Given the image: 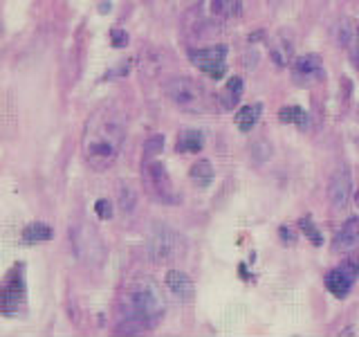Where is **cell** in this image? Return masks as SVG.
<instances>
[{
	"instance_id": "8992f818",
	"label": "cell",
	"mask_w": 359,
	"mask_h": 337,
	"mask_svg": "<svg viewBox=\"0 0 359 337\" xmlns=\"http://www.w3.org/2000/svg\"><path fill=\"white\" fill-rule=\"evenodd\" d=\"M142 180L146 191L155 198L160 200L162 205H177L180 202V194L173 187V180L168 176L166 166L160 162H146L142 166Z\"/></svg>"
},
{
	"instance_id": "ba28073f",
	"label": "cell",
	"mask_w": 359,
	"mask_h": 337,
	"mask_svg": "<svg viewBox=\"0 0 359 337\" xmlns=\"http://www.w3.org/2000/svg\"><path fill=\"white\" fill-rule=\"evenodd\" d=\"M224 56H227V48L224 45H211V48H198V50H189V59L198 70L209 74L211 79H222L227 72V63H224Z\"/></svg>"
},
{
	"instance_id": "cb8c5ba5",
	"label": "cell",
	"mask_w": 359,
	"mask_h": 337,
	"mask_svg": "<svg viewBox=\"0 0 359 337\" xmlns=\"http://www.w3.org/2000/svg\"><path fill=\"white\" fill-rule=\"evenodd\" d=\"M162 149H164V138L162 135H153V138H149L144 142V157L146 160H151V157H155Z\"/></svg>"
},
{
	"instance_id": "d4e9b609",
	"label": "cell",
	"mask_w": 359,
	"mask_h": 337,
	"mask_svg": "<svg viewBox=\"0 0 359 337\" xmlns=\"http://www.w3.org/2000/svg\"><path fill=\"white\" fill-rule=\"evenodd\" d=\"M348 56H351V63L355 70H359V22H355V32L348 43Z\"/></svg>"
},
{
	"instance_id": "6da1fadb",
	"label": "cell",
	"mask_w": 359,
	"mask_h": 337,
	"mask_svg": "<svg viewBox=\"0 0 359 337\" xmlns=\"http://www.w3.org/2000/svg\"><path fill=\"white\" fill-rule=\"evenodd\" d=\"M126 115L117 104L99 106L88 117L81 135V153L86 164L95 171H106L108 166H112L126 140Z\"/></svg>"
},
{
	"instance_id": "4316f807",
	"label": "cell",
	"mask_w": 359,
	"mask_h": 337,
	"mask_svg": "<svg viewBox=\"0 0 359 337\" xmlns=\"http://www.w3.org/2000/svg\"><path fill=\"white\" fill-rule=\"evenodd\" d=\"M95 211H97V216H99V218H110V216H112V205H110L108 200L101 198V200H97Z\"/></svg>"
},
{
	"instance_id": "7c38bea8",
	"label": "cell",
	"mask_w": 359,
	"mask_h": 337,
	"mask_svg": "<svg viewBox=\"0 0 359 337\" xmlns=\"http://www.w3.org/2000/svg\"><path fill=\"white\" fill-rule=\"evenodd\" d=\"M355 250H359V216L348 218L332 241V252L337 254H351Z\"/></svg>"
},
{
	"instance_id": "7a4b0ae2",
	"label": "cell",
	"mask_w": 359,
	"mask_h": 337,
	"mask_svg": "<svg viewBox=\"0 0 359 337\" xmlns=\"http://www.w3.org/2000/svg\"><path fill=\"white\" fill-rule=\"evenodd\" d=\"M166 312L164 292L155 279L135 277L121 295V322L117 333L140 335L155 329Z\"/></svg>"
},
{
	"instance_id": "277c9868",
	"label": "cell",
	"mask_w": 359,
	"mask_h": 337,
	"mask_svg": "<svg viewBox=\"0 0 359 337\" xmlns=\"http://www.w3.org/2000/svg\"><path fill=\"white\" fill-rule=\"evenodd\" d=\"M70 243L74 256L88 267H101L108 258V247L97 232L95 225L90 223H79L70 232Z\"/></svg>"
},
{
	"instance_id": "5bb4252c",
	"label": "cell",
	"mask_w": 359,
	"mask_h": 337,
	"mask_svg": "<svg viewBox=\"0 0 359 337\" xmlns=\"http://www.w3.org/2000/svg\"><path fill=\"white\" fill-rule=\"evenodd\" d=\"M166 288L180 301H191L194 299V292H196V286H194V281H191V277L180 272V270H168L166 272Z\"/></svg>"
},
{
	"instance_id": "52a82bcc",
	"label": "cell",
	"mask_w": 359,
	"mask_h": 337,
	"mask_svg": "<svg viewBox=\"0 0 359 337\" xmlns=\"http://www.w3.org/2000/svg\"><path fill=\"white\" fill-rule=\"evenodd\" d=\"M290 74H292L294 86H299V88H314L325 81V67H323L321 56H317V54L297 56L290 65Z\"/></svg>"
},
{
	"instance_id": "5b68a950",
	"label": "cell",
	"mask_w": 359,
	"mask_h": 337,
	"mask_svg": "<svg viewBox=\"0 0 359 337\" xmlns=\"http://www.w3.org/2000/svg\"><path fill=\"white\" fill-rule=\"evenodd\" d=\"M164 95L173 106L189 112H205L209 108V95L205 86L191 77H173L164 84Z\"/></svg>"
},
{
	"instance_id": "ac0fdd59",
	"label": "cell",
	"mask_w": 359,
	"mask_h": 337,
	"mask_svg": "<svg viewBox=\"0 0 359 337\" xmlns=\"http://www.w3.org/2000/svg\"><path fill=\"white\" fill-rule=\"evenodd\" d=\"M52 227L45 223H29L25 230H22V243L34 245V243H45L52 239Z\"/></svg>"
},
{
	"instance_id": "4fadbf2b",
	"label": "cell",
	"mask_w": 359,
	"mask_h": 337,
	"mask_svg": "<svg viewBox=\"0 0 359 337\" xmlns=\"http://www.w3.org/2000/svg\"><path fill=\"white\" fill-rule=\"evenodd\" d=\"M267 52L269 59L276 67H287L294 61V43H292L285 34H276L267 41Z\"/></svg>"
},
{
	"instance_id": "30bf717a",
	"label": "cell",
	"mask_w": 359,
	"mask_h": 337,
	"mask_svg": "<svg viewBox=\"0 0 359 337\" xmlns=\"http://www.w3.org/2000/svg\"><path fill=\"white\" fill-rule=\"evenodd\" d=\"M357 277H359V261L357 258H348L339 267H334L325 275V288H328V292L337 299H344L348 297V292H351Z\"/></svg>"
},
{
	"instance_id": "ffe728a7",
	"label": "cell",
	"mask_w": 359,
	"mask_h": 337,
	"mask_svg": "<svg viewBox=\"0 0 359 337\" xmlns=\"http://www.w3.org/2000/svg\"><path fill=\"white\" fill-rule=\"evenodd\" d=\"M189 176L198 187H209L211 180H213V166H211L209 160H198L194 166H191Z\"/></svg>"
},
{
	"instance_id": "484cf974",
	"label": "cell",
	"mask_w": 359,
	"mask_h": 337,
	"mask_svg": "<svg viewBox=\"0 0 359 337\" xmlns=\"http://www.w3.org/2000/svg\"><path fill=\"white\" fill-rule=\"evenodd\" d=\"M301 230L306 232V236H310V241L314 243V245H321V234L314 230V225L310 223V220H301Z\"/></svg>"
},
{
	"instance_id": "3957f363",
	"label": "cell",
	"mask_w": 359,
	"mask_h": 337,
	"mask_svg": "<svg viewBox=\"0 0 359 337\" xmlns=\"http://www.w3.org/2000/svg\"><path fill=\"white\" fill-rule=\"evenodd\" d=\"M144 252L151 263L157 265L175 263L187 254V239L177 230L168 227L164 223H157L151 227L149 236H146Z\"/></svg>"
},
{
	"instance_id": "f1b7e54d",
	"label": "cell",
	"mask_w": 359,
	"mask_h": 337,
	"mask_svg": "<svg viewBox=\"0 0 359 337\" xmlns=\"http://www.w3.org/2000/svg\"><path fill=\"white\" fill-rule=\"evenodd\" d=\"M355 200H357V205H359V191H357V196H355Z\"/></svg>"
},
{
	"instance_id": "603a6c76",
	"label": "cell",
	"mask_w": 359,
	"mask_h": 337,
	"mask_svg": "<svg viewBox=\"0 0 359 337\" xmlns=\"http://www.w3.org/2000/svg\"><path fill=\"white\" fill-rule=\"evenodd\" d=\"M278 119L285 124H297V126H306L308 124V112L299 106H287L278 112Z\"/></svg>"
},
{
	"instance_id": "2e32d148",
	"label": "cell",
	"mask_w": 359,
	"mask_h": 337,
	"mask_svg": "<svg viewBox=\"0 0 359 337\" xmlns=\"http://www.w3.org/2000/svg\"><path fill=\"white\" fill-rule=\"evenodd\" d=\"M209 7L218 18H238L243 14V0H209Z\"/></svg>"
},
{
	"instance_id": "d6986e66",
	"label": "cell",
	"mask_w": 359,
	"mask_h": 337,
	"mask_svg": "<svg viewBox=\"0 0 359 337\" xmlns=\"http://www.w3.org/2000/svg\"><path fill=\"white\" fill-rule=\"evenodd\" d=\"M202 146H205V138H202V133L198 131H187L180 135L175 142V149L180 153H198L202 151Z\"/></svg>"
},
{
	"instance_id": "83f0119b",
	"label": "cell",
	"mask_w": 359,
	"mask_h": 337,
	"mask_svg": "<svg viewBox=\"0 0 359 337\" xmlns=\"http://www.w3.org/2000/svg\"><path fill=\"white\" fill-rule=\"evenodd\" d=\"M110 37H112V45H115V48H123L126 41H128V34L121 32V29H112Z\"/></svg>"
},
{
	"instance_id": "e0dca14e",
	"label": "cell",
	"mask_w": 359,
	"mask_h": 337,
	"mask_svg": "<svg viewBox=\"0 0 359 337\" xmlns=\"http://www.w3.org/2000/svg\"><path fill=\"white\" fill-rule=\"evenodd\" d=\"M261 112H263V106L261 104L243 106L238 110V115H236V126H238V131L250 133L256 126V121H258V117H261Z\"/></svg>"
},
{
	"instance_id": "7402d4cb",
	"label": "cell",
	"mask_w": 359,
	"mask_h": 337,
	"mask_svg": "<svg viewBox=\"0 0 359 337\" xmlns=\"http://www.w3.org/2000/svg\"><path fill=\"white\" fill-rule=\"evenodd\" d=\"M117 202H119V209L123 213H130L135 211V205H137V194L130 185H119L117 189Z\"/></svg>"
},
{
	"instance_id": "9a60e30c",
	"label": "cell",
	"mask_w": 359,
	"mask_h": 337,
	"mask_svg": "<svg viewBox=\"0 0 359 337\" xmlns=\"http://www.w3.org/2000/svg\"><path fill=\"white\" fill-rule=\"evenodd\" d=\"M243 97V79L241 77H231L227 86L222 88V93L218 95V101L224 110H233L238 106V101Z\"/></svg>"
},
{
	"instance_id": "44dd1931",
	"label": "cell",
	"mask_w": 359,
	"mask_h": 337,
	"mask_svg": "<svg viewBox=\"0 0 359 337\" xmlns=\"http://www.w3.org/2000/svg\"><path fill=\"white\" fill-rule=\"evenodd\" d=\"M355 22L357 20L341 18L334 25V41H337V45H339V48H348V43H351V37H353V32H355Z\"/></svg>"
},
{
	"instance_id": "9c48e42d",
	"label": "cell",
	"mask_w": 359,
	"mask_h": 337,
	"mask_svg": "<svg viewBox=\"0 0 359 337\" xmlns=\"http://www.w3.org/2000/svg\"><path fill=\"white\" fill-rule=\"evenodd\" d=\"M25 303V279H22V265H14V270L5 277L3 290H0V310L5 315H16Z\"/></svg>"
},
{
	"instance_id": "8fae6325",
	"label": "cell",
	"mask_w": 359,
	"mask_h": 337,
	"mask_svg": "<svg viewBox=\"0 0 359 337\" xmlns=\"http://www.w3.org/2000/svg\"><path fill=\"white\" fill-rule=\"evenodd\" d=\"M353 194V176H351V168L348 166H339L330 178V185H328V198H330V205L334 209H346L348 207V200H351Z\"/></svg>"
}]
</instances>
